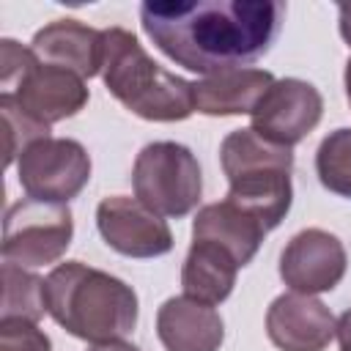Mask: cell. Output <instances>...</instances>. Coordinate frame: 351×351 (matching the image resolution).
Listing matches in <instances>:
<instances>
[{
  "label": "cell",
  "instance_id": "cell-24",
  "mask_svg": "<svg viewBox=\"0 0 351 351\" xmlns=\"http://www.w3.org/2000/svg\"><path fill=\"white\" fill-rule=\"evenodd\" d=\"M88 351H140V348L132 346V343H126V340H110V343H96Z\"/></svg>",
  "mask_w": 351,
  "mask_h": 351
},
{
  "label": "cell",
  "instance_id": "cell-19",
  "mask_svg": "<svg viewBox=\"0 0 351 351\" xmlns=\"http://www.w3.org/2000/svg\"><path fill=\"white\" fill-rule=\"evenodd\" d=\"M315 173L324 189L351 200V129H335L321 140Z\"/></svg>",
  "mask_w": 351,
  "mask_h": 351
},
{
  "label": "cell",
  "instance_id": "cell-3",
  "mask_svg": "<svg viewBox=\"0 0 351 351\" xmlns=\"http://www.w3.org/2000/svg\"><path fill=\"white\" fill-rule=\"evenodd\" d=\"M101 80L110 96L143 121L173 123L195 112V88L189 80L165 71L123 27L104 30Z\"/></svg>",
  "mask_w": 351,
  "mask_h": 351
},
{
  "label": "cell",
  "instance_id": "cell-1",
  "mask_svg": "<svg viewBox=\"0 0 351 351\" xmlns=\"http://www.w3.org/2000/svg\"><path fill=\"white\" fill-rule=\"evenodd\" d=\"M277 0H148L140 25L162 55L203 77L250 69L280 36Z\"/></svg>",
  "mask_w": 351,
  "mask_h": 351
},
{
  "label": "cell",
  "instance_id": "cell-2",
  "mask_svg": "<svg viewBox=\"0 0 351 351\" xmlns=\"http://www.w3.org/2000/svg\"><path fill=\"white\" fill-rule=\"evenodd\" d=\"M44 304L58 326L90 346L123 340L137 326L134 288L82 261L58 263L47 274Z\"/></svg>",
  "mask_w": 351,
  "mask_h": 351
},
{
  "label": "cell",
  "instance_id": "cell-6",
  "mask_svg": "<svg viewBox=\"0 0 351 351\" xmlns=\"http://www.w3.org/2000/svg\"><path fill=\"white\" fill-rule=\"evenodd\" d=\"M132 186L134 197L159 217H186L203 195L200 162L181 143H148L134 159Z\"/></svg>",
  "mask_w": 351,
  "mask_h": 351
},
{
  "label": "cell",
  "instance_id": "cell-5",
  "mask_svg": "<svg viewBox=\"0 0 351 351\" xmlns=\"http://www.w3.org/2000/svg\"><path fill=\"white\" fill-rule=\"evenodd\" d=\"M0 85L3 93L47 129L74 118L90 99L80 74L38 60L30 47H22L14 38L0 41Z\"/></svg>",
  "mask_w": 351,
  "mask_h": 351
},
{
  "label": "cell",
  "instance_id": "cell-14",
  "mask_svg": "<svg viewBox=\"0 0 351 351\" xmlns=\"http://www.w3.org/2000/svg\"><path fill=\"white\" fill-rule=\"evenodd\" d=\"M156 335L165 351H219L225 324L211 304L170 296L156 313Z\"/></svg>",
  "mask_w": 351,
  "mask_h": 351
},
{
  "label": "cell",
  "instance_id": "cell-23",
  "mask_svg": "<svg viewBox=\"0 0 351 351\" xmlns=\"http://www.w3.org/2000/svg\"><path fill=\"white\" fill-rule=\"evenodd\" d=\"M337 11H340V36L351 47V3H340Z\"/></svg>",
  "mask_w": 351,
  "mask_h": 351
},
{
  "label": "cell",
  "instance_id": "cell-13",
  "mask_svg": "<svg viewBox=\"0 0 351 351\" xmlns=\"http://www.w3.org/2000/svg\"><path fill=\"white\" fill-rule=\"evenodd\" d=\"M30 49L38 60L69 69L82 80L101 74L104 63V30L88 27L80 19H58L36 30Z\"/></svg>",
  "mask_w": 351,
  "mask_h": 351
},
{
  "label": "cell",
  "instance_id": "cell-8",
  "mask_svg": "<svg viewBox=\"0 0 351 351\" xmlns=\"http://www.w3.org/2000/svg\"><path fill=\"white\" fill-rule=\"evenodd\" d=\"M16 173L27 197L44 203H69L90 181V156L77 140L44 137L19 154Z\"/></svg>",
  "mask_w": 351,
  "mask_h": 351
},
{
  "label": "cell",
  "instance_id": "cell-22",
  "mask_svg": "<svg viewBox=\"0 0 351 351\" xmlns=\"http://www.w3.org/2000/svg\"><path fill=\"white\" fill-rule=\"evenodd\" d=\"M337 343H340V351H351V310H346L340 318H337Z\"/></svg>",
  "mask_w": 351,
  "mask_h": 351
},
{
  "label": "cell",
  "instance_id": "cell-15",
  "mask_svg": "<svg viewBox=\"0 0 351 351\" xmlns=\"http://www.w3.org/2000/svg\"><path fill=\"white\" fill-rule=\"evenodd\" d=\"M274 74L266 69H230L192 82L195 110L203 115H252Z\"/></svg>",
  "mask_w": 351,
  "mask_h": 351
},
{
  "label": "cell",
  "instance_id": "cell-12",
  "mask_svg": "<svg viewBox=\"0 0 351 351\" xmlns=\"http://www.w3.org/2000/svg\"><path fill=\"white\" fill-rule=\"evenodd\" d=\"M266 335L280 351H324L337 335V321L321 299L291 291L269 304Z\"/></svg>",
  "mask_w": 351,
  "mask_h": 351
},
{
  "label": "cell",
  "instance_id": "cell-7",
  "mask_svg": "<svg viewBox=\"0 0 351 351\" xmlns=\"http://www.w3.org/2000/svg\"><path fill=\"white\" fill-rule=\"evenodd\" d=\"M74 236L69 203H44L22 197L3 217V258L8 263L38 269L63 258Z\"/></svg>",
  "mask_w": 351,
  "mask_h": 351
},
{
  "label": "cell",
  "instance_id": "cell-16",
  "mask_svg": "<svg viewBox=\"0 0 351 351\" xmlns=\"http://www.w3.org/2000/svg\"><path fill=\"white\" fill-rule=\"evenodd\" d=\"M266 233L269 230L261 219H255L250 211L230 200L203 206L192 222V239L219 244L236 258L239 266H247L258 255V247Z\"/></svg>",
  "mask_w": 351,
  "mask_h": 351
},
{
  "label": "cell",
  "instance_id": "cell-10",
  "mask_svg": "<svg viewBox=\"0 0 351 351\" xmlns=\"http://www.w3.org/2000/svg\"><path fill=\"white\" fill-rule=\"evenodd\" d=\"M96 228L104 244L126 258H159L173 250L170 225L137 197H104L96 208Z\"/></svg>",
  "mask_w": 351,
  "mask_h": 351
},
{
  "label": "cell",
  "instance_id": "cell-21",
  "mask_svg": "<svg viewBox=\"0 0 351 351\" xmlns=\"http://www.w3.org/2000/svg\"><path fill=\"white\" fill-rule=\"evenodd\" d=\"M0 351H52V340L36 321L0 318Z\"/></svg>",
  "mask_w": 351,
  "mask_h": 351
},
{
  "label": "cell",
  "instance_id": "cell-11",
  "mask_svg": "<svg viewBox=\"0 0 351 351\" xmlns=\"http://www.w3.org/2000/svg\"><path fill=\"white\" fill-rule=\"evenodd\" d=\"M348 266L343 241L321 228L299 230L280 255V277L296 293H324L340 285Z\"/></svg>",
  "mask_w": 351,
  "mask_h": 351
},
{
  "label": "cell",
  "instance_id": "cell-25",
  "mask_svg": "<svg viewBox=\"0 0 351 351\" xmlns=\"http://www.w3.org/2000/svg\"><path fill=\"white\" fill-rule=\"evenodd\" d=\"M343 82H346V99H348V104H351V58H348V63H346V74H343Z\"/></svg>",
  "mask_w": 351,
  "mask_h": 351
},
{
  "label": "cell",
  "instance_id": "cell-18",
  "mask_svg": "<svg viewBox=\"0 0 351 351\" xmlns=\"http://www.w3.org/2000/svg\"><path fill=\"white\" fill-rule=\"evenodd\" d=\"M0 318H25L36 321L47 313L44 304V280L25 266L3 263V304Z\"/></svg>",
  "mask_w": 351,
  "mask_h": 351
},
{
  "label": "cell",
  "instance_id": "cell-20",
  "mask_svg": "<svg viewBox=\"0 0 351 351\" xmlns=\"http://www.w3.org/2000/svg\"><path fill=\"white\" fill-rule=\"evenodd\" d=\"M0 115H3V126H5V165L16 162L19 154L25 148H30L33 143L49 137V129L41 126L38 121H33L8 93H0Z\"/></svg>",
  "mask_w": 351,
  "mask_h": 351
},
{
  "label": "cell",
  "instance_id": "cell-4",
  "mask_svg": "<svg viewBox=\"0 0 351 351\" xmlns=\"http://www.w3.org/2000/svg\"><path fill=\"white\" fill-rule=\"evenodd\" d=\"M219 162L228 176L230 203L250 211L263 222L266 230H274L291 203H293V154L291 148L263 140L252 126L236 129L222 140Z\"/></svg>",
  "mask_w": 351,
  "mask_h": 351
},
{
  "label": "cell",
  "instance_id": "cell-9",
  "mask_svg": "<svg viewBox=\"0 0 351 351\" xmlns=\"http://www.w3.org/2000/svg\"><path fill=\"white\" fill-rule=\"evenodd\" d=\"M324 115V96L318 93L315 85L285 77L274 80L271 88L263 93L258 107L252 110V129L282 148H293L302 143Z\"/></svg>",
  "mask_w": 351,
  "mask_h": 351
},
{
  "label": "cell",
  "instance_id": "cell-17",
  "mask_svg": "<svg viewBox=\"0 0 351 351\" xmlns=\"http://www.w3.org/2000/svg\"><path fill=\"white\" fill-rule=\"evenodd\" d=\"M241 266L236 258L214 241L192 239V247L181 266V288L184 296L197 299L203 304H222L236 285V271Z\"/></svg>",
  "mask_w": 351,
  "mask_h": 351
}]
</instances>
